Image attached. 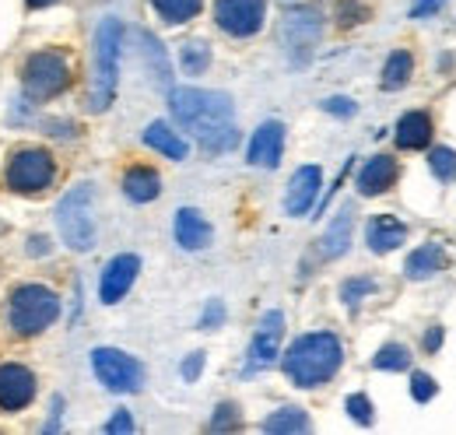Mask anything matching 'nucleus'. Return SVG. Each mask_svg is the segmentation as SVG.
Wrapping results in <instances>:
<instances>
[{
  "label": "nucleus",
  "instance_id": "nucleus-23",
  "mask_svg": "<svg viewBox=\"0 0 456 435\" xmlns=\"http://www.w3.org/2000/svg\"><path fill=\"white\" fill-rule=\"evenodd\" d=\"M351 208H341L338 218L330 221V228H327V235H323V242H320V253L323 257H341L344 250H347V242H351Z\"/></svg>",
  "mask_w": 456,
  "mask_h": 435
},
{
  "label": "nucleus",
  "instance_id": "nucleus-34",
  "mask_svg": "<svg viewBox=\"0 0 456 435\" xmlns=\"http://www.w3.org/2000/svg\"><path fill=\"white\" fill-rule=\"evenodd\" d=\"M235 425H239V407L235 404H222L218 414L211 418V429L215 432H225V429H235Z\"/></svg>",
  "mask_w": 456,
  "mask_h": 435
},
{
  "label": "nucleus",
  "instance_id": "nucleus-5",
  "mask_svg": "<svg viewBox=\"0 0 456 435\" xmlns=\"http://www.w3.org/2000/svg\"><path fill=\"white\" fill-rule=\"evenodd\" d=\"M92 183H77L63 193V201L57 204V228L60 239L77 250V253H88L95 246V218H92Z\"/></svg>",
  "mask_w": 456,
  "mask_h": 435
},
{
  "label": "nucleus",
  "instance_id": "nucleus-37",
  "mask_svg": "<svg viewBox=\"0 0 456 435\" xmlns=\"http://www.w3.org/2000/svg\"><path fill=\"white\" fill-rule=\"evenodd\" d=\"M323 109H327V112H334V116H351V112H354V103H351V99H344V95H334V99H327V103H323Z\"/></svg>",
  "mask_w": 456,
  "mask_h": 435
},
{
  "label": "nucleus",
  "instance_id": "nucleus-31",
  "mask_svg": "<svg viewBox=\"0 0 456 435\" xmlns=\"http://www.w3.org/2000/svg\"><path fill=\"white\" fill-rule=\"evenodd\" d=\"M428 165H432V176L446 183V179L456 176V152L453 148H436V152L428 155Z\"/></svg>",
  "mask_w": 456,
  "mask_h": 435
},
{
  "label": "nucleus",
  "instance_id": "nucleus-40",
  "mask_svg": "<svg viewBox=\"0 0 456 435\" xmlns=\"http://www.w3.org/2000/svg\"><path fill=\"white\" fill-rule=\"evenodd\" d=\"M28 253H32V257H46V253H50V239H46V235H32V239H28Z\"/></svg>",
  "mask_w": 456,
  "mask_h": 435
},
{
  "label": "nucleus",
  "instance_id": "nucleus-38",
  "mask_svg": "<svg viewBox=\"0 0 456 435\" xmlns=\"http://www.w3.org/2000/svg\"><path fill=\"white\" fill-rule=\"evenodd\" d=\"M106 432H134V418H130L126 411H116L113 422L106 425Z\"/></svg>",
  "mask_w": 456,
  "mask_h": 435
},
{
  "label": "nucleus",
  "instance_id": "nucleus-18",
  "mask_svg": "<svg viewBox=\"0 0 456 435\" xmlns=\"http://www.w3.org/2000/svg\"><path fill=\"white\" fill-rule=\"evenodd\" d=\"M365 242H369L372 253H390V250H397V246L407 242V228L400 225L397 218L379 215L369 221V228H365Z\"/></svg>",
  "mask_w": 456,
  "mask_h": 435
},
{
  "label": "nucleus",
  "instance_id": "nucleus-42",
  "mask_svg": "<svg viewBox=\"0 0 456 435\" xmlns=\"http://www.w3.org/2000/svg\"><path fill=\"white\" fill-rule=\"evenodd\" d=\"M32 7H50V4H57V0H28Z\"/></svg>",
  "mask_w": 456,
  "mask_h": 435
},
{
  "label": "nucleus",
  "instance_id": "nucleus-14",
  "mask_svg": "<svg viewBox=\"0 0 456 435\" xmlns=\"http://www.w3.org/2000/svg\"><path fill=\"white\" fill-rule=\"evenodd\" d=\"M320 186H323V172H320V165H302V168L291 176V183H288V193H285L288 215L291 218L309 215V208L316 204Z\"/></svg>",
  "mask_w": 456,
  "mask_h": 435
},
{
  "label": "nucleus",
  "instance_id": "nucleus-36",
  "mask_svg": "<svg viewBox=\"0 0 456 435\" xmlns=\"http://www.w3.org/2000/svg\"><path fill=\"white\" fill-rule=\"evenodd\" d=\"M179 373H183V380L186 382L200 380V373H204V351H193V355L183 362V369H179Z\"/></svg>",
  "mask_w": 456,
  "mask_h": 435
},
{
  "label": "nucleus",
  "instance_id": "nucleus-27",
  "mask_svg": "<svg viewBox=\"0 0 456 435\" xmlns=\"http://www.w3.org/2000/svg\"><path fill=\"white\" fill-rule=\"evenodd\" d=\"M179 63H183L186 74H204V70L211 67V46H208L204 39H190V43H183Z\"/></svg>",
  "mask_w": 456,
  "mask_h": 435
},
{
  "label": "nucleus",
  "instance_id": "nucleus-10",
  "mask_svg": "<svg viewBox=\"0 0 456 435\" xmlns=\"http://www.w3.org/2000/svg\"><path fill=\"white\" fill-rule=\"evenodd\" d=\"M281 333H285V313L281 309H271V313L260 316V326H256L253 344H249V365H246L249 373L274 365V358L281 351Z\"/></svg>",
  "mask_w": 456,
  "mask_h": 435
},
{
  "label": "nucleus",
  "instance_id": "nucleus-11",
  "mask_svg": "<svg viewBox=\"0 0 456 435\" xmlns=\"http://www.w3.org/2000/svg\"><path fill=\"white\" fill-rule=\"evenodd\" d=\"M32 397H36V376H32V369H25L18 362L0 365V411L14 414V411L28 407Z\"/></svg>",
  "mask_w": 456,
  "mask_h": 435
},
{
  "label": "nucleus",
  "instance_id": "nucleus-9",
  "mask_svg": "<svg viewBox=\"0 0 456 435\" xmlns=\"http://www.w3.org/2000/svg\"><path fill=\"white\" fill-rule=\"evenodd\" d=\"M264 14H267V0H218L215 4L218 29L235 36V39L256 36L264 25Z\"/></svg>",
  "mask_w": 456,
  "mask_h": 435
},
{
  "label": "nucleus",
  "instance_id": "nucleus-17",
  "mask_svg": "<svg viewBox=\"0 0 456 435\" xmlns=\"http://www.w3.org/2000/svg\"><path fill=\"white\" fill-rule=\"evenodd\" d=\"M394 183H397V162H394L390 155L369 159L365 168L358 172V193H362V197H379V193H387Z\"/></svg>",
  "mask_w": 456,
  "mask_h": 435
},
{
  "label": "nucleus",
  "instance_id": "nucleus-29",
  "mask_svg": "<svg viewBox=\"0 0 456 435\" xmlns=\"http://www.w3.org/2000/svg\"><path fill=\"white\" fill-rule=\"evenodd\" d=\"M372 365L383 369V373H403L411 365V351L403 344H383L379 355L372 358Z\"/></svg>",
  "mask_w": 456,
  "mask_h": 435
},
{
  "label": "nucleus",
  "instance_id": "nucleus-22",
  "mask_svg": "<svg viewBox=\"0 0 456 435\" xmlns=\"http://www.w3.org/2000/svg\"><path fill=\"white\" fill-rule=\"evenodd\" d=\"M432 141V119L425 112H403L397 123V144L403 152L425 148Z\"/></svg>",
  "mask_w": 456,
  "mask_h": 435
},
{
  "label": "nucleus",
  "instance_id": "nucleus-35",
  "mask_svg": "<svg viewBox=\"0 0 456 435\" xmlns=\"http://www.w3.org/2000/svg\"><path fill=\"white\" fill-rule=\"evenodd\" d=\"M222 320H225V306L218 299H211L204 316H200V330H215V326H222Z\"/></svg>",
  "mask_w": 456,
  "mask_h": 435
},
{
  "label": "nucleus",
  "instance_id": "nucleus-32",
  "mask_svg": "<svg viewBox=\"0 0 456 435\" xmlns=\"http://www.w3.org/2000/svg\"><path fill=\"white\" fill-rule=\"evenodd\" d=\"M344 407H347V414H351L358 425H372V404H369L365 393H351V397L344 400Z\"/></svg>",
  "mask_w": 456,
  "mask_h": 435
},
{
  "label": "nucleus",
  "instance_id": "nucleus-30",
  "mask_svg": "<svg viewBox=\"0 0 456 435\" xmlns=\"http://www.w3.org/2000/svg\"><path fill=\"white\" fill-rule=\"evenodd\" d=\"M376 291V281L372 277H347L341 284V299L344 306H358L365 295H372Z\"/></svg>",
  "mask_w": 456,
  "mask_h": 435
},
{
  "label": "nucleus",
  "instance_id": "nucleus-21",
  "mask_svg": "<svg viewBox=\"0 0 456 435\" xmlns=\"http://www.w3.org/2000/svg\"><path fill=\"white\" fill-rule=\"evenodd\" d=\"M443 267H446V253H443V246H439V242H425V246H418V250L407 257L403 274H407L411 281H425V277L439 274Z\"/></svg>",
  "mask_w": 456,
  "mask_h": 435
},
{
  "label": "nucleus",
  "instance_id": "nucleus-39",
  "mask_svg": "<svg viewBox=\"0 0 456 435\" xmlns=\"http://www.w3.org/2000/svg\"><path fill=\"white\" fill-rule=\"evenodd\" d=\"M443 7V0H418L414 7H411V18H428L432 11H439Z\"/></svg>",
  "mask_w": 456,
  "mask_h": 435
},
{
  "label": "nucleus",
  "instance_id": "nucleus-20",
  "mask_svg": "<svg viewBox=\"0 0 456 435\" xmlns=\"http://www.w3.org/2000/svg\"><path fill=\"white\" fill-rule=\"evenodd\" d=\"M144 144L155 148V152H162L172 162H183V159L190 155V144L179 137V130H172L166 119H155V123L144 130Z\"/></svg>",
  "mask_w": 456,
  "mask_h": 435
},
{
  "label": "nucleus",
  "instance_id": "nucleus-4",
  "mask_svg": "<svg viewBox=\"0 0 456 435\" xmlns=\"http://www.w3.org/2000/svg\"><path fill=\"white\" fill-rule=\"evenodd\" d=\"M60 316V299L53 288L46 284H21L11 291L7 302V324L18 333H43L46 326H53Z\"/></svg>",
  "mask_w": 456,
  "mask_h": 435
},
{
  "label": "nucleus",
  "instance_id": "nucleus-13",
  "mask_svg": "<svg viewBox=\"0 0 456 435\" xmlns=\"http://www.w3.org/2000/svg\"><path fill=\"white\" fill-rule=\"evenodd\" d=\"M137 271H141V260H137L134 253H119V257H113V260L106 264V271H102L99 299H102L106 306H116V302L130 291V284L137 281Z\"/></svg>",
  "mask_w": 456,
  "mask_h": 435
},
{
  "label": "nucleus",
  "instance_id": "nucleus-15",
  "mask_svg": "<svg viewBox=\"0 0 456 435\" xmlns=\"http://www.w3.org/2000/svg\"><path fill=\"white\" fill-rule=\"evenodd\" d=\"M320 32H323V21H320V11H316V7H302V11H288L285 14L281 36H285L288 50L309 53V50L316 46Z\"/></svg>",
  "mask_w": 456,
  "mask_h": 435
},
{
  "label": "nucleus",
  "instance_id": "nucleus-2",
  "mask_svg": "<svg viewBox=\"0 0 456 435\" xmlns=\"http://www.w3.org/2000/svg\"><path fill=\"white\" fill-rule=\"evenodd\" d=\"M344 362V348L338 333L330 330H316V333H302L298 341H291L285 351V376L302 390L323 386Z\"/></svg>",
  "mask_w": 456,
  "mask_h": 435
},
{
  "label": "nucleus",
  "instance_id": "nucleus-28",
  "mask_svg": "<svg viewBox=\"0 0 456 435\" xmlns=\"http://www.w3.org/2000/svg\"><path fill=\"white\" fill-rule=\"evenodd\" d=\"M305 429H309V418L298 407H281L264 422V432H305Z\"/></svg>",
  "mask_w": 456,
  "mask_h": 435
},
{
  "label": "nucleus",
  "instance_id": "nucleus-7",
  "mask_svg": "<svg viewBox=\"0 0 456 435\" xmlns=\"http://www.w3.org/2000/svg\"><path fill=\"white\" fill-rule=\"evenodd\" d=\"M21 85H25V95L28 99H57L60 92L70 85V67L67 60L53 50H43V53H32L25 60V70H21Z\"/></svg>",
  "mask_w": 456,
  "mask_h": 435
},
{
  "label": "nucleus",
  "instance_id": "nucleus-26",
  "mask_svg": "<svg viewBox=\"0 0 456 435\" xmlns=\"http://www.w3.org/2000/svg\"><path fill=\"white\" fill-rule=\"evenodd\" d=\"M151 7H155L166 21L183 25V21H190V18H197V14H200L204 0H151Z\"/></svg>",
  "mask_w": 456,
  "mask_h": 435
},
{
  "label": "nucleus",
  "instance_id": "nucleus-24",
  "mask_svg": "<svg viewBox=\"0 0 456 435\" xmlns=\"http://www.w3.org/2000/svg\"><path fill=\"white\" fill-rule=\"evenodd\" d=\"M411 74H414V56L407 53V50H397V53H390L387 67H383V88L397 92V88H403V85L411 81Z\"/></svg>",
  "mask_w": 456,
  "mask_h": 435
},
{
  "label": "nucleus",
  "instance_id": "nucleus-33",
  "mask_svg": "<svg viewBox=\"0 0 456 435\" xmlns=\"http://www.w3.org/2000/svg\"><path fill=\"white\" fill-rule=\"evenodd\" d=\"M436 380L428 376V373H414V380H411V397L418 400V404H428L432 397H436Z\"/></svg>",
  "mask_w": 456,
  "mask_h": 435
},
{
  "label": "nucleus",
  "instance_id": "nucleus-16",
  "mask_svg": "<svg viewBox=\"0 0 456 435\" xmlns=\"http://www.w3.org/2000/svg\"><path fill=\"white\" fill-rule=\"evenodd\" d=\"M172 232H175V242L183 250H208L211 239H215V228L211 221L200 215L197 208H179L175 221H172Z\"/></svg>",
  "mask_w": 456,
  "mask_h": 435
},
{
  "label": "nucleus",
  "instance_id": "nucleus-25",
  "mask_svg": "<svg viewBox=\"0 0 456 435\" xmlns=\"http://www.w3.org/2000/svg\"><path fill=\"white\" fill-rule=\"evenodd\" d=\"M141 43H144V56H148V67H151L155 81H159L162 88H169L172 70H169V56H166V50H162V43H159L151 32H141Z\"/></svg>",
  "mask_w": 456,
  "mask_h": 435
},
{
  "label": "nucleus",
  "instance_id": "nucleus-41",
  "mask_svg": "<svg viewBox=\"0 0 456 435\" xmlns=\"http://www.w3.org/2000/svg\"><path fill=\"white\" fill-rule=\"evenodd\" d=\"M443 344V326H432L428 333H425V351H436Z\"/></svg>",
  "mask_w": 456,
  "mask_h": 435
},
{
  "label": "nucleus",
  "instance_id": "nucleus-12",
  "mask_svg": "<svg viewBox=\"0 0 456 435\" xmlns=\"http://www.w3.org/2000/svg\"><path fill=\"white\" fill-rule=\"evenodd\" d=\"M281 155H285V123L281 119L260 123L256 134H253V141H249V152H246L249 165H256V168H278Z\"/></svg>",
  "mask_w": 456,
  "mask_h": 435
},
{
  "label": "nucleus",
  "instance_id": "nucleus-19",
  "mask_svg": "<svg viewBox=\"0 0 456 435\" xmlns=\"http://www.w3.org/2000/svg\"><path fill=\"white\" fill-rule=\"evenodd\" d=\"M123 193H126L134 204H148V201H155V197L162 193V179H159L155 168L134 165V168L123 172Z\"/></svg>",
  "mask_w": 456,
  "mask_h": 435
},
{
  "label": "nucleus",
  "instance_id": "nucleus-6",
  "mask_svg": "<svg viewBox=\"0 0 456 435\" xmlns=\"http://www.w3.org/2000/svg\"><path fill=\"white\" fill-rule=\"evenodd\" d=\"M4 179H7V190L14 193H43L57 179V162L43 148H18L4 168Z\"/></svg>",
  "mask_w": 456,
  "mask_h": 435
},
{
  "label": "nucleus",
  "instance_id": "nucleus-1",
  "mask_svg": "<svg viewBox=\"0 0 456 435\" xmlns=\"http://www.w3.org/2000/svg\"><path fill=\"white\" fill-rule=\"evenodd\" d=\"M172 119L190 130L208 155H222L239 144L235 130V106L225 92H204V88H172L169 92Z\"/></svg>",
  "mask_w": 456,
  "mask_h": 435
},
{
  "label": "nucleus",
  "instance_id": "nucleus-8",
  "mask_svg": "<svg viewBox=\"0 0 456 435\" xmlns=\"http://www.w3.org/2000/svg\"><path fill=\"white\" fill-rule=\"evenodd\" d=\"M92 373L113 393H137L144 386V369L137 358H130L119 348H95L92 351Z\"/></svg>",
  "mask_w": 456,
  "mask_h": 435
},
{
  "label": "nucleus",
  "instance_id": "nucleus-3",
  "mask_svg": "<svg viewBox=\"0 0 456 435\" xmlns=\"http://www.w3.org/2000/svg\"><path fill=\"white\" fill-rule=\"evenodd\" d=\"M119 46H123L119 18H102V25L95 29V70H92V92H88L92 112H106L113 106L116 81H119Z\"/></svg>",
  "mask_w": 456,
  "mask_h": 435
}]
</instances>
